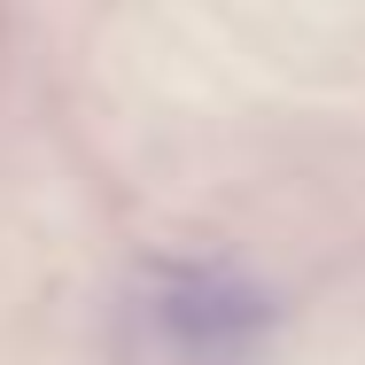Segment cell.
Instances as JSON below:
<instances>
[{"instance_id":"6da1fadb","label":"cell","mask_w":365,"mask_h":365,"mask_svg":"<svg viewBox=\"0 0 365 365\" xmlns=\"http://www.w3.org/2000/svg\"><path fill=\"white\" fill-rule=\"evenodd\" d=\"M163 327L187 334V342H241L264 327V303L233 280H187V288L163 303Z\"/></svg>"}]
</instances>
